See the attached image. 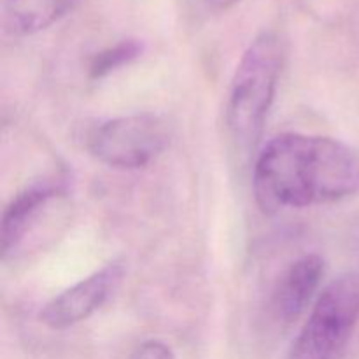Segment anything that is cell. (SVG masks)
Segmentation results:
<instances>
[{
	"label": "cell",
	"instance_id": "obj_7",
	"mask_svg": "<svg viewBox=\"0 0 359 359\" xmlns=\"http://www.w3.org/2000/svg\"><path fill=\"white\" fill-rule=\"evenodd\" d=\"M63 191L60 181H39L21 189L6 207L2 216V256L4 259L21 244L27 231L41 210Z\"/></svg>",
	"mask_w": 359,
	"mask_h": 359
},
{
	"label": "cell",
	"instance_id": "obj_11",
	"mask_svg": "<svg viewBox=\"0 0 359 359\" xmlns=\"http://www.w3.org/2000/svg\"><path fill=\"white\" fill-rule=\"evenodd\" d=\"M203 2L214 11H226V9H231L233 6H237V4L242 2V0H203Z\"/></svg>",
	"mask_w": 359,
	"mask_h": 359
},
{
	"label": "cell",
	"instance_id": "obj_9",
	"mask_svg": "<svg viewBox=\"0 0 359 359\" xmlns=\"http://www.w3.org/2000/svg\"><path fill=\"white\" fill-rule=\"evenodd\" d=\"M142 42H139L137 39H125V41L116 42L114 46H109V48L93 55L90 67H88V74H90L91 79H102V77L119 70L121 67L135 62L142 55Z\"/></svg>",
	"mask_w": 359,
	"mask_h": 359
},
{
	"label": "cell",
	"instance_id": "obj_8",
	"mask_svg": "<svg viewBox=\"0 0 359 359\" xmlns=\"http://www.w3.org/2000/svg\"><path fill=\"white\" fill-rule=\"evenodd\" d=\"M79 4L81 0H4V32L13 37L35 35L58 23Z\"/></svg>",
	"mask_w": 359,
	"mask_h": 359
},
{
	"label": "cell",
	"instance_id": "obj_3",
	"mask_svg": "<svg viewBox=\"0 0 359 359\" xmlns=\"http://www.w3.org/2000/svg\"><path fill=\"white\" fill-rule=\"evenodd\" d=\"M359 321V272L333 279L316 298L290 359H340Z\"/></svg>",
	"mask_w": 359,
	"mask_h": 359
},
{
	"label": "cell",
	"instance_id": "obj_10",
	"mask_svg": "<svg viewBox=\"0 0 359 359\" xmlns=\"http://www.w3.org/2000/svg\"><path fill=\"white\" fill-rule=\"evenodd\" d=\"M128 359H175L174 351L160 340H146Z\"/></svg>",
	"mask_w": 359,
	"mask_h": 359
},
{
	"label": "cell",
	"instance_id": "obj_4",
	"mask_svg": "<svg viewBox=\"0 0 359 359\" xmlns=\"http://www.w3.org/2000/svg\"><path fill=\"white\" fill-rule=\"evenodd\" d=\"M170 140L168 123L153 112L107 119L91 130L88 149L100 163L137 170L156 160Z\"/></svg>",
	"mask_w": 359,
	"mask_h": 359
},
{
	"label": "cell",
	"instance_id": "obj_2",
	"mask_svg": "<svg viewBox=\"0 0 359 359\" xmlns=\"http://www.w3.org/2000/svg\"><path fill=\"white\" fill-rule=\"evenodd\" d=\"M284 53L280 35L265 30L248 46L235 69L228 91L226 125L241 144H252L262 133L277 93Z\"/></svg>",
	"mask_w": 359,
	"mask_h": 359
},
{
	"label": "cell",
	"instance_id": "obj_6",
	"mask_svg": "<svg viewBox=\"0 0 359 359\" xmlns=\"http://www.w3.org/2000/svg\"><path fill=\"white\" fill-rule=\"evenodd\" d=\"M325 276V259L305 255L291 263L277 280L272 294V311L283 323H293L311 305Z\"/></svg>",
	"mask_w": 359,
	"mask_h": 359
},
{
	"label": "cell",
	"instance_id": "obj_1",
	"mask_svg": "<svg viewBox=\"0 0 359 359\" xmlns=\"http://www.w3.org/2000/svg\"><path fill=\"white\" fill-rule=\"evenodd\" d=\"M252 186L269 214L340 202L359 191V154L332 137L283 133L259 153Z\"/></svg>",
	"mask_w": 359,
	"mask_h": 359
},
{
	"label": "cell",
	"instance_id": "obj_5",
	"mask_svg": "<svg viewBox=\"0 0 359 359\" xmlns=\"http://www.w3.org/2000/svg\"><path fill=\"white\" fill-rule=\"evenodd\" d=\"M125 263L112 262L79 280L42 307L39 319L51 330H67L86 321L107 304L125 279Z\"/></svg>",
	"mask_w": 359,
	"mask_h": 359
}]
</instances>
